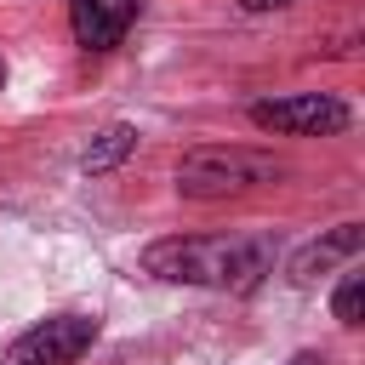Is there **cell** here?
Listing matches in <instances>:
<instances>
[{"instance_id": "1", "label": "cell", "mask_w": 365, "mask_h": 365, "mask_svg": "<svg viewBox=\"0 0 365 365\" xmlns=\"http://www.w3.org/2000/svg\"><path fill=\"white\" fill-rule=\"evenodd\" d=\"M143 274L171 285H211V291H257L274 274L268 240H228V234H177L143 251Z\"/></svg>"}, {"instance_id": "2", "label": "cell", "mask_w": 365, "mask_h": 365, "mask_svg": "<svg viewBox=\"0 0 365 365\" xmlns=\"http://www.w3.org/2000/svg\"><path fill=\"white\" fill-rule=\"evenodd\" d=\"M285 165L262 148H194L177 160V194L188 200H228V194H251L279 182Z\"/></svg>"}, {"instance_id": "3", "label": "cell", "mask_w": 365, "mask_h": 365, "mask_svg": "<svg viewBox=\"0 0 365 365\" xmlns=\"http://www.w3.org/2000/svg\"><path fill=\"white\" fill-rule=\"evenodd\" d=\"M251 125L274 137H331L348 125V103L325 91H297V97H262L251 103Z\"/></svg>"}, {"instance_id": "4", "label": "cell", "mask_w": 365, "mask_h": 365, "mask_svg": "<svg viewBox=\"0 0 365 365\" xmlns=\"http://www.w3.org/2000/svg\"><path fill=\"white\" fill-rule=\"evenodd\" d=\"M91 342H97V319L91 314H51V319L29 325L6 348V365H74Z\"/></svg>"}, {"instance_id": "5", "label": "cell", "mask_w": 365, "mask_h": 365, "mask_svg": "<svg viewBox=\"0 0 365 365\" xmlns=\"http://www.w3.org/2000/svg\"><path fill=\"white\" fill-rule=\"evenodd\" d=\"M143 0H68V29L86 51H114L137 23Z\"/></svg>"}, {"instance_id": "6", "label": "cell", "mask_w": 365, "mask_h": 365, "mask_svg": "<svg viewBox=\"0 0 365 365\" xmlns=\"http://www.w3.org/2000/svg\"><path fill=\"white\" fill-rule=\"evenodd\" d=\"M359 245H365V228H359V222H336L325 240H314V245H302V251L291 257V285H314L319 274H331L336 262H348Z\"/></svg>"}, {"instance_id": "7", "label": "cell", "mask_w": 365, "mask_h": 365, "mask_svg": "<svg viewBox=\"0 0 365 365\" xmlns=\"http://www.w3.org/2000/svg\"><path fill=\"white\" fill-rule=\"evenodd\" d=\"M137 148V125H125V120H114V125H103L97 137H91V148L80 154V171H91V177H103V171H114L125 154Z\"/></svg>"}, {"instance_id": "8", "label": "cell", "mask_w": 365, "mask_h": 365, "mask_svg": "<svg viewBox=\"0 0 365 365\" xmlns=\"http://www.w3.org/2000/svg\"><path fill=\"white\" fill-rule=\"evenodd\" d=\"M331 314H336V325H348V331L365 319V279H359V274H348V279L336 285V297H331Z\"/></svg>"}, {"instance_id": "9", "label": "cell", "mask_w": 365, "mask_h": 365, "mask_svg": "<svg viewBox=\"0 0 365 365\" xmlns=\"http://www.w3.org/2000/svg\"><path fill=\"white\" fill-rule=\"evenodd\" d=\"M245 11H279V6H291V0H240Z\"/></svg>"}, {"instance_id": "10", "label": "cell", "mask_w": 365, "mask_h": 365, "mask_svg": "<svg viewBox=\"0 0 365 365\" xmlns=\"http://www.w3.org/2000/svg\"><path fill=\"white\" fill-rule=\"evenodd\" d=\"M291 365H325V359H319V354H297Z\"/></svg>"}, {"instance_id": "11", "label": "cell", "mask_w": 365, "mask_h": 365, "mask_svg": "<svg viewBox=\"0 0 365 365\" xmlns=\"http://www.w3.org/2000/svg\"><path fill=\"white\" fill-rule=\"evenodd\" d=\"M0 86H6V57H0Z\"/></svg>"}]
</instances>
